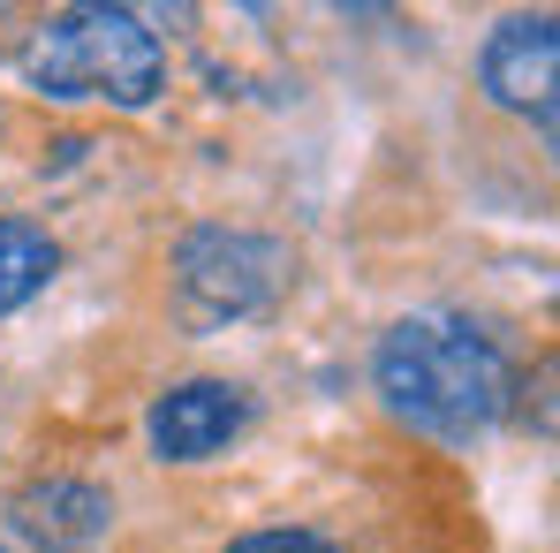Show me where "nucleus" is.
Returning <instances> with one entry per match:
<instances>
[{"label":"nucleus","mask_w":560,"mask_h":553,"mask_svg":"<svg viewBox=\"0 0 560 553\" xmlns=\"http://www.w3.org/2000/svg\"><path fill=\"white\" fill-rule=\"evenodd\" d=\"M372 379L386 410L432 440H477L508 410V357L492 349V334H477L469 319H447V311H417L386 326Z\"/></svg>","instance_id":"f257e3e1"},{"label":"nucleus","mask_w":560,"mask_h":553,"mask_svg":"<svg viewBox=\"0 0 560 553\" xmlns=\"http://www.w3.org/2000/svg\"><path fill=\"white\" fill-rule=\"evenodd\" d=\"M23 84L46 99H114V106H152L167 92V46L144 31L137 8H61L23 38Z\"/></svg>","instance_id":"f03ea898"},{"label":"nucleus","mask_w":560,"mask_h":553,"mask_svg":"<svg viewBox=\"0 0 560 553\" xmlns=\"http://www.w3.org/2000/svg\"><path fill=\"white\" fill-rule=\"evenodd\" d=\"M288 280V258L266 235H243V228H197L175 251V296H183L189 326H220V319H250L266 311Z\"/></svg>","instance_id":"7ed1b4c3"},{"label":"nucleus","mask_w":560,"mask_h":553,"mask_svg":"<svg viewBox=\"0 0 560 553\" xmlns=\"http://www.w3.org/2000/svg\"><path fill=\"white\" fill-rule=\"evenodd\" d=\"M477 77H485V92L500 99V106L553 122L560 23H553V15H508V23H500V31L485 38V54H477Z\"/></svg>","instance_id":"20e7f679"},{"label":"nucleus","mask_w":560,"mask_h":553,"mask_svg":"<svg viewBox=\"0 0 560 553\" xmlns=\"http://www.w3.org/2000/svg\"><path fill=\"white\" fill-rule=\"evenodd\" d=\"M243 417H250L243 387H228V379H189V387H167V394L152 402L144 433H152V456L160 462H205L243 433Z\"/></svg>","instance_id":"39448f33"},{"label":"nucleus","mask_w":560,"mask_h":553,"mask_svg":"<svg viewBox=\"0 0 560 553\" xmlns=\"http://www.w3.org/2000/svg\"><path fill=\"white\" fill-rule=\"evenodd\" d=\"M8 516L38 553H92L106 539V523H114V500L98 485H84V477H38V485L15 493Z\"/></svg>","instance_id":"423d86ee"},{"label":"nucleus","mask_w":560,"mask_h":553,"mask_svg":"<svg viewBox=\"0 0 560 553\" xmlns=\"http://www.w3.org/2000/svg\"><path fill=\"white\" fill-rule=\"evenodd\" d=\"M54 274H61V243L38 220H0V319L23 311Z\"/></svg>","instance_id":"0eeeda50"},{"label":"nucleus","mask_w":560,"mask_h":553,"mask_svg":"<svg viewBox=\"0 0 560 553\" xmlns=\"http://www.w3.org/2000/svg\"><path fill=\"white\" fill-rule=\"evenodd\" d=\"M228 553H334V546L311 539V531H250V539H235Z\"/></svg>","instance_id":"6e6552de"},{"label":"nucleus","mask_w":560,"mask_h":553,"mask_svg":"<svg viewBox=\"0 0 560 553\" xmlns=\"http://www.w3.org/2000/svg\"><path fill=\"white\" fill-rule=\"evenodd\" d=\"M0 553H8V546H0Z\"/></svg>","instance_id":"1a4fd4ad"}]
</instances>
